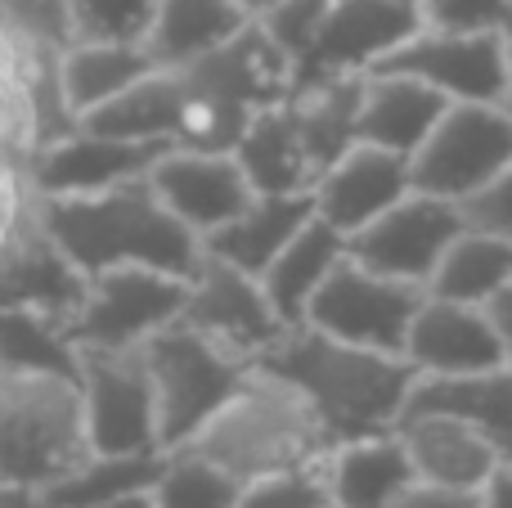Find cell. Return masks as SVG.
Here are the masks:
<instances>
[{
    "instance_id": "obj_42",
    "label": "cell",
    "mask_w": 512,
    "mask_h": 508,
    "mask_svg": "<svg viewBox=\"0 0 512 508\" xmlns=\"http://www.w3.org/2000/svg\"><path fill=\"white\" fill-rule=\"evenodd\" d=\"M95 508H153V486H144V491H131V495H117V500H104Z\"/></svg>"
},
{
    "instance_id": "obj_7",
    "label": "cell",
    "mask_w": 512,
    "mask_h": 508,
    "mask_svg": "<svg viewBox=\"0 0 512 508\" xmlns=\"http://www.w3.org/2000/svg\"><path fill=\"white\" fill-rule=\"evenodd\" d=\"M185 293L189 279L149 266H117L104 275H90L63 338H68V347L135 351L171 320H180Z\"/></svg>"
},
{
    "instance_id": "obj_3",
    "label": "cell",
    "mask_w": 512,
    "mask_h": 508,
    "mask_svg": "<svg viewBox=\"0 0 512 508\" xmlns=\"http://www.w3.org/2000/svg\"><path fill=\"white\" fill-rule=\"evenodd\" d=\"M180 450L212 459L234 482H252V477L279 473V468L315 464L333 450V437L319 423V414L301 401V392H292L283 378L265 374V369H248L239 392Z\"/></svg>"
},
{
    "instance_id": "obj_6",
    "label": "cell",
    "mask_w": 512,
    "mask_h": 508,
    "mask_svg": "<svg viewBox=\"0 0 512 508\" xmlns=\"http://www.w3.org/2000/svg\"><path fill=\"white\" fill-rule=\"evenodd\" d=\"M81 387V419L95 455H162L158 401L140 347H72Z\"/></svg>"
},
{
    "instance_id": "obj_23",
    "label": "cell",
    "mask_w": 512,
    "mask_h": 508,
    "mask_svg": "<svg viewBox=\"0 0 512 508\" xmlns=\"http://www.w3.org/2000/svg\"><path fill=\"white\" fill-rule=\"evenodd\" d=\"M405 414H454L481 428L499 446H512V365L477 369V374H418ZM400 414V419H405Z\"/></svg>"
},
{
    "instance_id": "obj_35",
    "label": "cell",
    "mask_w": 512,
    "mask_h": 508,
    "mask_svg": "<svg viewBox=\"0 0 512 508\" xmlns=\"http://www.w3.org/2000/svg\"><path fill=\"white\" fill-rule=\"evenodd\" d=\"M328 473L324 459L301 468H279V473H265L243 482L239 504L234 508H328Z\"/></svg>"
},
{
    "instance_id": "obj_37",
    "label": "cell",
    "mask_w": 512,
    "mask_h": 508,
    "mask_svg": "<svg viewBox=\"0 0 512 508\" xmlns=\"http://www.w3.org/2000/svg\"><path fill=\"white\" fill-rule=\"evenodd\" d=\"M427 27L450 32H508L512 5L508 0H418Z\"/></svg>"
},
{
    "instance_id": "obj_16",
    "label": "cell",
    "mask_w": 512,
    "mask_h": 508,
    "mask_svg": "<svg viewBox=\"0 0 512 508\" xmlns=\"http://www.w3.org/2000/svg\"><path fill=\"white\" fill-rule=\"evenodd\" d=\"M409 189H414V176H409L405 153L355 140L351 149H342L319 171V180L310 185V198H315L319 221H328L337 234L351 239L355 230L378 221L391 203H400Z\"/></svg>"
},
{
    "instance_id": "obj_11",
    "label": "cell",
    "mask_w": 512,
    "mask_h": 508,
    "mask_svg": "<svg viewBox=\"0 0 512 508\" xmlns=\"http://www.w3.org/2000/svg\"><path fill=\"white\" fill-rule=\"evenodd\" d=\"M378 68L405 72L450 104H504L508 32H450V27L423 23Z\"/></svg>"
},
{
    "instance_id": "obj_27",
    "label": "cell",
    "mask_w": 512,
    "mask_h": 508,
    "mask_svg": "<svg viewBox=\"0 0 512 508\" xmlns=\"http://www.w3.org/2000/svg\"><path fill=\"white\" fill-rule=\"evenodd\" d=\"M342 257H346V234H337L328 221L310 216V221L301 225L297 239H292L288 248L270 261V266H265L261 288H265V297L274 302V311L283 315L288 329H297V324L306 320L310 297L319 293V284L333 275V266Z\"/></svg>"
},
{
    "instance_id": "obj_4",
    "label": "cell",
    "mask_w": 512,
    "mask_h": 508,
    "mask_svg": "<svg viewBox=\"0 0 512 508\" xmlns=\"http://www.w3.org/2000/svg\"><path fill=\"white\" fill-rule=\"evenodd\" d=\"M86 455L77 369L0 360V486L36 495Z\"/></svg>"
},
{
    "instance_id": "obj_31",
    "label": "cell",
    "mask_w": 512,
    "mask_h": 508,
    "mask_svg": "<svg viewBox=\"0 0 512 508\" xmlns=\"http://www.w3.org/2000/svg\"><path fill=\"white\" fill-rule=\"evenodd\" d=\"M162 455H95L90 450L81 464H72L63 477L36 491V508H95L117 495L144 491L158 477Z\"/></svg>"
},
{
    "instance_id": "obj_17",
    "label": "cell",
    "mask_w": 512,
    "mask_h": 508,
    "mask_svg": "<svg viewBox=\"0 0 512 508\" xmlns=\"http://www.w3.org/2000/svg\"><path fill=\"white\" fill-rule=\"evenodd\" d=\"M405 360L418 374H477V369L508 365L499 329L486 306L450 302L423 293L405 338Z\"/></svg>"
},
{
    "instance_id": "obj_20",
    "label": "cell",
    "mask_w": 512,
    "mask_h": 508,
    "mask_svg": "<svg viewBox=\"0 0 512 508\" xmlns=\"http://www.w3.org/2000/svg\"><path fill=\"white\" fill-rule=\"evenodd\" d=\"M450 99H441L432 86L405 77L391 68H369L360 81V108H355V140L378 144L391 153H414L445 113Z\"/></svg>"
},
{
    "instance_id": "obj_41",
    "label": "cell",
    "mask_w": 512,
    "mask_h": 508,
    "mask_svg": "<svg viewBox=\"0 0 512 508\" xmlns=\"http://www.w3.org/2000/svg\"><path fill=\"white\" fill-rule=\"evenodd\" d=\"M486 311H490V320H495V329H499V342H504V360L512 365V279L499 288L495 297H490Z\"/></svg>"
},
{
    "instance_id": "obj_43",
    "label": "cell",
    "mask_w": 512,
    "mask_h": 508,
    "mask_svg": "<svg viewBox=\"0 0 512 508\" xmlns=\"http://www.w3.org/2000/svg\"><path fill=\"white\" fill-rule=\"evenodd\" d=\"M0 508H36V495L32 491H9V486H0Z\"/></svg>"
},
{
    "instance_id": "obj_2",
    "label": "cell",
    "mask_w": 512,
    "mask_h": 508,
    "mask_svg": "<svg viewBox=\"0 0 512 508\" xmlns=\"http://www.w3.org/2000/svg\"><path fill=\"white\" fill-rule=\"evenodd\" d=\"M252 369H265V374L283 378L292 392H301V401L328 428L333 446L351 437L391 432L418 383V369L405 356L328 338L310 324L288 329Z\"/></svg>"
},
{
    "instance_id": "obj_40",
    "label": "cell",
    "mask_w": 512,
    "mask_h": 508,
    "mask_svg": "<svg viewBox=\"0 0 512 508\" xmlns=\"http://www.w3.org/2000/svg\"><path fill=\"white\" fill-rule=\"evenodd\" d=\"M481 508H512V455H504V464L486 477L481 486Z\"/></svg>"
},
{
    "instance_id": "obj_28",
    "label": "cell",
    "mask_w": 512,
    "mask_h": 508,
    "mask_svg": "<svg viewBox=\"0 0 512 508\" xmlns=\"http://www.w3.org/2000/svg\"><path fill=\"white\" fill-rule=\"evenodd\" d=\"M180 95H185L180 68H153V72H144L135 86H126L122 95H113L108 104L90 108L77 126H90V131H99V135H117V140L176 144Z\"/></svg>"
},
{
    "instance_id": "obj_25",
    "label": "cell",
    "mask_w": 512,
    "mask_h": 508,
    "mask_svg": "<svg viewBox=\"0 0 512 508\" xmlns=\"http://www.w3.org/2000/svg\"><path fill=\"white\" fill-rule=\"evenodd\" d=\"M153 68L158 63L149 59L144 41H68L59 50L63 104L81 122L90 108L108 104V99L122 95L126 86H135Z\"/></svg>"
},
{
    "instance_id": "obj_47",
    "label": "cell",
    "mask_w": 512,
    "mask_h": 508,
    "mask_svg": "<svg viewBox=\"0 0 512 508\" xmlns=\"http://www.w3.org/2000/svg\"><path fill=\"white\" fill-rule=\"evenodd\" d=\"M328 508H337V504H328Z\"/></svg>"
},
{
    "instance_id": "obj_24",
    "label": "cell",
    "mask_w": 512,
    "mask_h": 508,
    "mask_svg": "<svg viewBox=\"0 0 512 508\" xmlns=\"http://www.w3.org/2000/svg\"><path fill=\"white\" fill-rule=\"evenodd\" d=\"M360 81L364 72H333V77H297L288 90L283 108H288L292 126H297L301 144H306L315 171H324L342 149L355 144V108H360ZM319 180V176H315Z\"/></svg>"
},
{
    "instance_id": "obj_32",
    "label": "cell",
    "mask_w": 512,
    "mask_h": 508,
    "mask_svg": "<svg viewBox=\"0 0 512 508\" xmlns=\"http://www.w3.org/2000/svg\"><path fill=\"white\" fill-rule=\"evenodd\" d=\"M243 482L194 450H167L153 477V508H234Z\"/></svg>"
},
{
    "instance_id": "obj_33",
    "label": "cell",
    "mask_w": 512,
    "mask_h": 508,
    "mask_svg": "<svg viewBox=\"0 0 512 508\" xmlns=\"http://www.w3.org/2000/svg\"><path fill=\"white\" fill-rule=\"evenodd\" d=\"M185 77V72H180ZM252 108L221 99L212 90L194 86L185 77V95H180V113H176V144L180 149H207V153H234L243 140V131L252 126Z\"/></svg>"
},
{
    "instance_id": "obj_44",
    "label": "cell",
    "mask_w": 512,
    "mask_h": 508,
    "mask_svg": "<svg viewBox=\"0 0 512 508\" xmlns=\"http://www.w3.org/2000/svg\"><path fill=\"white\" fill-rule=\"evenodd\" d=\"M270 5H274V0H239V9H243V14H248V18L265 14V9H270Z\"/></svg>"
},
{
    "instance_id": "obj_14",
    "label": "cell",
    "mask_w": 512,
    "mask_h": 508,
    "mask_svg": "<svg viewBox=\"0 0 512 508\" xmlns=\"http://www.w3.org/2000/svg\"><path fill=\"white\" fill-rule=\"evenodd\" d=\"M162 149L167 144L117 140V135H99L90 126H72L59 140H45L41 149L27 153L23 167L36 198H77L149 176Z\"/></svg>"
},
{
    "instance_id": "obj_21",
    "label": "cell",
    "mask_w": 512,
    "mask_h": 508,
    "mask_svg": "<svg viewBox=\"0 0 512 508\" xmlns=\"http://www.w3.org/2000/svg\"><path fill=\"white\" fill-rule=\"evenodd\" d=\"M324 473H328V500L337 508H391L418 482L396 428L337 441L324 455Z\"/></svg>"
},
{
    "instance_id": "obj_48",
    "label": "cell",
    "mask_w": 512,
    "mask_h": 508,
    "mask_svg": "<svg viewBox=\"0 0 512 508\" xmlns=\"http://www.w3.org/2000/svg\"><path fill=\"white\" fill-rule=\"evenodd\" d=\"M508 5H512V0H508Z\"/></svg>"
},
{
    "instance_id": "obj_38",
    "label": "cell",
    "mask_w": 512,
    "mask_h": 508,
    "mask_svg": "<svg viewBox=\"0 0 512 508\" xmlns=\"http://www.w3.org/2000/svg\"><path fill=\"white\" fill-rule=\"evenodd\" d=\"M463 216H468V225H477V230L512 239V158L481 194H472L468 203H463Z\"/></svg>"
},
{
    "instance_id": "obj_13",
    "label": "cell",
    "mask_w": 512,
    "mask_h": 508,
    "mask_svg": "<svg viewBox=\"0 0 512 508\" xmlns=\"http://www.w3.org/2000/svg\"><path fill=\"white\" fill-rule=\"evenodd\" d=\"M423 27L418 0H328L297 77L369 72Z\"/></svg>"
},
{
    "instance_id": "obj_19",
    "label": "cell",
    "mask_w": 512,
    "mask_h": 508,
    "mask_svg": "<svg viewBox=\"0 0 512 508\" xmlns=\"http://www.w3.org/2000/svg\"><path fill=\"white\" fill-rule=\"evenodd\" d=\"M414 477L427 486L450 491H481L486 477L504 464V446L481 428L454 419V414H405L396 423Z\"/></svg>"
},
{
    "instance_id": "obj_5",
    "label": "cell",
    "mask_w": 512,
    "mask_h": 508,
    "mask_svg": "<svg viewBox=\"0 0 512 508\" xmlns=\"http://www.w3.org/2000/svg\"><path fill=\"white\" fill-rule=\"evenodd\" d=\"M144 369L158 401V441L162 450H180L194 441V432L239 392L252 365L216 347L212 338L185 320H171L140 347Z\"/></svg>"
},
{
    "instance_id": "obj_34",
    "label": "cell",
    "mask_w": 512,
    "mask_h": 508,
    "mask_svg": "<svg viewBox=\"0 0 512 508\" xmlns=\"http://www.w3.org/2000/svg\"><path fill=\"white\" fill-rule=\"evenodd\" d=\"M158 0H63L68 41H144Z\"/></svg>"
},
{
    "instance_id": "obj_46",
    "label": "cell",
    "mask_w": 512,
    "mask_h": 508,
    "mask_svg": "<svg viewBox=\"0 0 512 508\" xmlns=\"http://www.w3.org/2000/svg\"><path fill=\"white\" fill-rule=\"evenodd\" d=\"M504 455H512V446H508V450H504Z\"/></svg>"
},
{
    "instance_id": "obj_10",
    "label": "cell",
    "mask_w": 512,
    "mask_h": 508,
    "mask_svg": "<svg viewBox=\"0 0 512 508\" xmlns=\"http://www.w3.org/2000/svg\"><path fill=\"white\" fill-rule=\"evenodd\" d=\"M463 230H468V216H463L459 203L423 194V189H409L378 221L355 230L351 239H346V252H351L360 266L378 270V275L427 288L436 261L445 257V248H450Z\"/></svg>"
},
{
    "instance_id": "obj_8",
    "label": "cell",
    "mask_w": 512,
    "mask_h": 508,
    "mask_svg": "<svg viewBox=\"0 0 512 508\" xmlns=\"http://www.w3.org/2000/svg\"><path fill=\"white\" fill-rule=\"evenodd\" d=\"M512 158V113L504 104H445L427 140L409 153L414 189L468 203Z\"/></svg>"
},
{
    "instance_id": "obj_1",
    "label": "cell",
    "mask_w": 512,
    "mask_h": 508,
    "mask_svg": "<svg viewBox=\"0 0 512 508\" xmlns=\"http://www.w3.org/2000/svg\"><path fill=\"white\" fill-rule=\"evenodd\" d=\"M36 225L77 275L149 266L189 279L203 261V239L167 212L149 176L77 198H36Z\"/></svg>"
},
{
    "instance_id": "obj_22",
    "label": "cell",
    "mask_w": 512,
    "mask_h": 508,
    "mask_svg": "<svg viewBox=\"0 0 512 508\" xmlns=\"http://www.w3.org/2000/svg\"><path fill=\"white\" fill-rule=\"evenodd\" d=\"M310 216H315V198L310 194H252V203L234 221H225L221 230L207 234L203 252L261 279L265 266L297 239Z\"/></svg>"
},
{
    "instance_id": "obj_29",
    "label": "cell",
    "mask_w": 512,
    "mask_h": 508,
    "mask_svg": "<svg viewBox=\"0 0 512 508\" xmlns=\"http://www.w3.org/2000/svg\"><path fill=\"white\" fill-rule=\"evenodd\" d=\"M234 158L248 171L256 194H310V185H315V176H319L283 104L261 108V113L252 117V126L243 131Z\"/></svg>"
},
{
    "instance_id": "obj_9",
    "label": "cell",
    "mask_w": 512,
    "mask_h": 508,
    "mask_svg": "<svg viewBox=\"0 0 512 508\" xmlns=\"http://www.w3.org/2000/svg\"><path fill=\"white\" fill-rule=\"evenodd\" d=\"M423 293L427 288L378 275V270L360 266L346 252L333 266V275L319 284V293L310 297V311L301 324L328 333V338L355 342V347L405 356V338H409V324H414Z\"/></svg>"
},
{
    "instance_id": "obj_45",
    "label": "cell",
    "mask_w": 512,
    "mask_h": 508,
    "mask_svg": "<svg viewBox=\"0 0 512 508\" xmlns=\"http://www.w3.org/2000/svg\"><path fill=\"white\" fill-rule=\"evenodd\" d=\"M504 108L512 113V27H508V95H504Z\"/></svg>"
},
{
    "instance_id": "obj_39",
    "label": "cell",
    "mask_w": 512,
    "mask_h": 508,
    "mask_svg": "<svg viewBox=\"0 0 512 508\" xmlns=\"http://www.w3.org/2000/svg\"><path fill=\"white\" fill-rule=\"evenodd\" d=\"M391 508H481V495L477 491H450V486L414 482Z\"/></svg>"
},
{
    "instance_id": "obj_30",
    "label": "cell",
    "mask_w": 512,
    "mask_h": 508,
    "mask_svg": "<svg viewBox=\"0 0 512 508\" xmlns=\"http://www.w3.org/2000/svg\"><path fill=\"white\" fill-rule=\"evenodd\" d=\"M508 279H512V239L468 225L445 248V257L436 261L432 279H427V293L450 297V302L486 306Z\"/></svg>"
},
{
    "instance_id": "obj_15",
    "label": "cell",
    "mask_w": 512,
    "mask_h": 508,
    "mask_svg": "<svg viewBox=\"0 0 512 508\" xmlns=\"http://www.w3.org/2000/svg\"><path fill=\"white\" fill-rule=\"evenodd\" d=\"M149 185L167 203V212L185 221L198 239L234 221L256 194L234 153L180 149V144H167L158 153V162L149 167Z\"/></svg>"
},
{
    "instance_id": "obj_26",
    "label": "cell",
    "mask_w": 512,
    "mask_h": 508,
    "mask_svg": "<svg viewBox=\"0 0 512 508\" xmlns=\"http://www.w3.org/2000/svg\"><path fill=\"white\" fill-rule=\"evenodd\" d=\"M243 23L248 14L239 9V0H158L144 50L158 68H189L194 59L230 41Z\"/></svg>"
},
{
    "instance_id": "obj_36",
    "label": "cell",
    "mask_w": 512,
    "mask_h": 508,
    "mask_svg": "<svg viewBox=\"0 0 512 508\" xmlns=\"http://www.w3.org/2000/svg\"><path fill=\"white\" fill-rule=\"evenodd\" d=\"M324 9H328V0H274L265 14H256V23H261L265 32L288 50V59L301 68V59H306L310 41H315V32H319Z\"/></svg>"
},
{
    "instance_id": "obj_12",
    "label": "cell",
    "mask_w": 512,
    "mask_h": 508,
    "mask_svg": "<svg viewBox=\"0 0 512 508\" xmlns=\"http://www.w3.org/2000/svg\"><path fill=\"white\" fill-rule=\"evenodd\" d=\"M180 320L194 324L203 338H212L216 347H225L230 356H239L243 365H256L274 342L288 333L283 315L274 311V302L265 297L261 279L248 270L230 266L221 257L198 261V270L189 275L185 311Z\"/></svg>"
},
{
    "instance_id": "obj_18",
    "label": "cell",
    "mask_w": 512,
    "mask_h": 508,
    "mask_svg": "<svg viewBox=\"0 0 512 508\" xmlns=\"http://www.w3.org/2000/svg\"><path fill=\"white\" fill-rule=\"evenodd\" d=\"M180 72H185L194 86L212 90V95H221V99H234V104L252 108V113L283 104L288 90L297 86V63L288 59V50H283L256 18H248L225 45H216L212 54L194 59Z\"/></svg>"
}]
</instances>
